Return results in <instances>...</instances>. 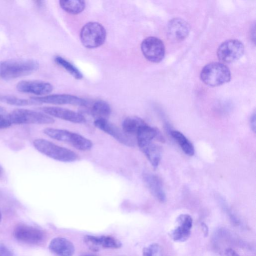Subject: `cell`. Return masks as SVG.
Returning <instances> with one entry per match:
<instances>
[{
    "mask_svg": "<svg viewBox=\"0 0 256 256\" xmlns=\"http://www.w3.org/2000/svg\"><path fill=\"white\" fill-rule=\"evenodd\" d=\"M154 138H157L161 142L164 141V138L160 132L146 123L140 128L136 134V142L138 146L152 142Z\"/></svg>",
    "mask_w": 256,
    "mask_h": 256,
    "instance_id": "19",
    "label": "cell"
},
{
    "mask_svg": "<svg viewBox=\"0 0 256 256\" xmlns=\"http://www.w3.org/2000/svg\"><path fill=\"white\" fill-rule=\"evenodd\" d=\"M142 177L144 183L152 196L159 202H165L166 196L160 178L150 172H144Z\"/></svg>",
    "mask_w": 256,
    "mask_h": 256,
    "instance_id": "17",
    "label": "cell"
},
{
    "mask_svg": "<svg viewBox=\"0 0 256 256\" xmlns=\"http://www.w3.org/2000/svg\"><path fill=\"white\" fill-rule=\"evenodd\" d=\"M59 2L60 5L62 10L72 14H77L80 13L86 7V3L84 0H61Z\"/></svg>",
    "mask_w": 256,
    "mask_h": 256,
    "instance_id": "23",
    "label": "cell"
},
{
    "mask_svg": "<svg viewBox=\"0 0 256 256\" xmlns=\"http://www.w3.org/2000/svg\"><path fill=\"white\" fill-rule=\"evenodd\" d=\"M154 168H156L160 160V148L152 142L138 146Z\"/></svg>",
    "mask_w": 256,
    "mask_h": 256,
    "instance_id": "20",
    "label": "cell"
},
{
    "mask_svg": "<svg viewBox=\"0 0 256 256\" xmlns=\"http://www.w3.org/2000/svg\"><path fill=\"white\" fill-rule=\"evenodd\" d=\"M145 124L146 122L138 116H129L124 120L122 124V130L130 136H136L140 128Z\"/></svg>",
    "mask_w": 256,
    "mask_h": 256,
    "instance_id": "21",
    "label": "cell"
},
{
    "mask_svg": "<svg viewBox=\"0 0 256 256\" xmlns=\"http://www.w3.org/2000/svg\"><path fill=\"white\" fill-rule=\"evenodd\" d=\"M0 256H14L12 252L5 245L0 244Z\"/></svg>",
    "mask_w": 256,
    "mask_h": 256,
    "instance_id": "29",
    "label": "cell"
},
{
    "mask_svg": "<svg viewBox=\"0 0 256 256\" xmlns=\"http://www.w3.org/2000/svg\"><path fill=\"white\" fill-rule=\"evenodd\" d=\"M16 88L20 92L38 96L48 94L53 90V86L50 83L40 80L21 81L17 84Z\"/></svg>",
    "mask_w": 256,
    "mask_h": 256,
    "instance_id": "14",
    "label": "cell"
},
{
    "mask_svg": "<svg viewBox=\"0 0 256 256\" xmlns=\"http://www.w3.org/2000/svg\"><path fill=\"white\" fill-rule=\"evenodd\" d=\"M0 100L4 102L16 106H28L40 104L32 99H24L13 96H5L0 98Z\"/></svg>",
    "mask_w": 256,
    "mask_h": 256,
    "instance_id": "26",
    "label": "cell"
},
{
    "mask_svg": "<svg viewBox=\"0 0 256 256\" xmlns=\"http://www.w3.org/2000/svg\"><path fill=\"white\" fill-rule=\"evenodd\" d=\"M250 125L252 130L255 132H256V114L255 112L253 113L250 118Z\"/></svg>",
    "mask_w": 256,
    "mask_h": 256,
    "instance_id": "30",
    "label": "cell"
},
{
    "mask_svg": "<svg viewBox=\"0 0 256 256\" xmlns=\"http://www.w3.org/2000/svg\"><path fill=\"white\" fill-rule=\"evenodd\" d=\"M46 114L74 123H82L86 121L83 115L70 110L57 106H44L41 108Z\"/></svg>",
    "mask_w": 256,
    "mask_h": 256,
    "instance_id": "15",
    "label": "cell"
},
{
    "mask_svg": "<svg viewBox=\"0 0 256 256\" xmlns=\"http://www.w3.org/2000/svg\"></svg>",
    "mask_w": 256,
    "mask_h": 256,
    "instance_id": "37",
    "label": "cell"
},
{
    "mask_svg": "<svg viewBox=\"0 0 256 256\" xmlns=\"http://www.w3.org/2000/svg\"><path fill=\"white\" fill-rule=\"evenodd\" d=\"M84 241L93 250L98 251L100 248H118L122 243L116 238L110 236H86Z\"/></svg>",
    "mask_w": 256,
    "mask_h": 256,
    "instance_id": "16",
    "label": "cell"
},
{
    "mask_svg": "<svg viewBox=\"0 0 256 256\" xmlns=\"http://www.w3.org/2000/svg\"><path fill=\"white\" fill-rule=\"evenodd\" d=\"M244 51V44L240 41L230 39L220 45L216 53L220 60L226 63H231L240 58Z\"/></svg>",
    "mask_w": 256,
    "mask_h": 256,
    "instance_id": "7",
    "label": "cell"
},
{
    "mask_svg": "<svg viewBox=\"0 0 256 256\" xmlns=\"http://www.w3.org/2000/svg\"><path fill=\"white\" fill-rule=\"evenodd\" d=\"M4 108L0 106V114H4Z\"/></svg>",
    "mask_w": 256,
    "mask_h": 256,
    "instance_id": "33",
    "label": "cell"
},
{
    "mask_svg": "<svg viewBox=\"0 0 256 256\" xmlns=\"http://www.w3.org/2000/svg\"><path fill=\"white\" fill-rule=\"evenodd\" d=\"M106 36L104 26L98 22L86 24L80 32V40L86 48L92 49L100 46L104 43Z\"/></svg>",
    "mask_w": 256,
    "mask_h": 256,
    "instance_id": "5",
    "label": "cell"
},
{
    "mask_svg": "<svg viewBox=\"0 0 256 256\" xmlns=\"http://www.w3.org/2000/svg\"><path fill=\"white\" fill-rule=\"evenodd\" d=\"M2 172H3V169H2V167L0 166V176L2 174Z\"/></svg>",
    "mask_w": 256,
    "mask_h": 256,
    "instance_id": "34",
    "label": "cell"
},
{
    "mask_svg": "<svg viewBox=\"0 0 256 256\" xmlns=\"http://www.w3.org/2000/svg\"><path fill=\"white\" fill-rule=\"evenodd\" d=\"M39 63L32 59H16L0 62V78L9 80L30 74L36 71Z\"/></svg>",
    "mask_w": 256,
    "mask_h": 256,
    "instance_id": "1",
    "label": "cell"
},
{
    "mask_svg": "<svg viewBox=\"0 0 256 256\" xmlns=\"http://www.w3.org/2000/svg\"><path fill=\"white\" fill-rule=\"evenodd\" d=\"M14 236L18 240L28 244H38L44 238L42 230L26 224L17 226L14 229Z\"/></svg>",
    "mask_w": 256,
    "mask_h": 256,
    "instance_id": "10",
    "label": "cell"
},
{
    "mask_svg": "<svg viewBox=\"0 0 256 256\" xmlns=\"http://www.w3.org/2000/svg\"><path fill=\"white\" fill-rule=\"evenodd\" d=\"M43 2L42 1H36V4L37 6H41L43 5Z\"/></svg>",
    "mask_w": 256,
    "mask_h": 256,
    "instance_id": "32",
    "label": "cell"
},
{
    "mask_svg": "<svg viewBox=\"0 0 256 256\" xmlns=\"http://www.w3.org/2000/svg\"><path fill=\"white\" fill-rule=\"evenodd\" d=\"M44 132L54 140L68 143L80 150H90L93 146L90 140L80 134L66 130L48 128L44 130Z\"/></svg>",
    "mask_w": 256,
    "mask_h": 256,
    "instance_id": "4",
    "label": "cell"
},
{
    "mask_svg": "<svg viewBox=\"0 0 256 256\" xmlns=\"http://www.w3.org/2000/svg\"><path fill=\"white\" fill-rule=\"evenodd\" d=\"M92 256V255H86V256Z\"/></svg>",
    "mask_w": 256,
    "mask_h": 256,
    "instance_id": "36",
    "label": "cell"
},
{
    "mask_svg": "<svg viewBox=\"0 0 256 256\" xmlns=\"http://www.w3.org/2000/svg\"><path fill=\"white\" fill-rule=\"evenodd\" d=\"M54 61L58 64L64 68L76 79L80 80L82 78L83 75L79 70L62 57L56 56L54 58Z\"/></svg>",
    "mask_w": 256,
    "mask_h": 256,
    "instance_id": "25",
    "label": "cell"
},
{
    "mask_svg": "<svg viewBox=\"0 0 256 256\" xmlns=\"http://www.w3.org/2000/svg\"><path fill=\"white\" fill-rule=\"evenodd\" d=\"M112 110L110 104L103 100H98L92 105L91 113L96 120L106 119L110 116Z\"/></svg>",
    "mask_w": 256,
    "mask_h": 256,
    "instance_id": "22",
    "label": "cell"
},
{
    "mask_svg": "<svg viewBox=\"0 0 256 256\" xmlns=\"http://www.w3.org/2000/svg\"><path fill=\"white\" fill-rule=\"evenodd\" d=\"M40 104L42 103L53 104H72L85 106L87 102L77 96L68 94H54L42 96H35L30 98Z\"/></svg>",
    "mask_w": 256,
    "mask_h": 256,
    "instance_id": "11",
    "label": "cell"
},
{
    "mask_svg": "<svg viewBox=\"0 0 256 256\" xmlns=\"http://www.w3.org/2000/svg\"><path fill=\"white\" fill-rule=\"evenodd\" d=\"M170 134L186 154L194 155V149L192 144L182 133L178 130H172Z\"/></svg>",
    "mask_w": 256,
    "mask_h": 256,
    "instance_id": "24",
    "label": "cell"
},
{
    "mask_svg": "<svg viewBox=\"0 0 256 256\" xmlns=\"http://www.w3.org/2000/svg\"><path fill=\"white\" fill-rule=\"evenodd\" d=\"M226 256H240L232 248H228L225 252Z\"/></svg>",
    "mask_w": 256,
    "mask_h": 256,
    "instance_id": "31",
    "label": "cell"
},
{
    "mask_svg": "<svg viewBox=\"0 0 256 256\" xmlns=\"http://www.w3.org/2000/svg\"><path fill=\"white\" fill-rule=\"evenodd\" d=\"M140 48L144 58L150 62L158 63L164 56V44L158 38L149 36L144 38L141 43Z\"/></svg>",
    "mask_w": 256,
    "mask_h": 256,
    "instance_id": "8",
    "label": "cell"
},
{
    "mask_svg": "<svg viewBox=\"0 0 256 256\" xmlns=\"http://www.w3.org/2000/svg\"><path fill=\"white\" fill-rule=\"evenodd\" d=\"M200 78L206 84L217 86L228 82L231 78V73L228 68L224 64L212 62L202 68Z\"/></svg>",
    "mask_w": 256,
    "mask_h": 256,
    "instance_id": "3",
    "label": "cell"
},
{
    "mask_svg": "<svg viewBox=\"0 0 256 256\" xmlns=\"http://www.w3.org/2000/svg\"><path fill=\"white\" fill-rule=\"evenodd\" d=\"M176 224V226L170 232V236L176 242L186 241L190 235L192 218L188 214H181L177 218Z\"/></svg>",
    "mask_w": 256,
    "mask_h": 256,
    "instance_id": "12",
    "label": "cell"
},
{
    "mask_svg": "<svg viewBox=\"0 0 256 256\" xmlns=\"http://www.w3.org/2000/svg\"><path fill=\"white\" fill-rule=\"evenodd\" d=\"M190 31L188 24L184 20L176 18L170 20L167 25L168 38L174 42H180L184 40Z\"/></svg>",
    "mask_w": 256,
    "mask_h": 256,
    "instance_id": "13",
    "label": "cell"
},
{
    "mask_svg": "<svg viewBox=\"0 0 256 256\" xmlns=\"http://www.w3.org/2000/svg\"><path fill=\"white\" fill-rule=\"evenodd\" d=\"M49 249L56 256H72L74 247L68 240L58 237L53 238L50 243Z\"/></svg>",
    "mask_w": 256,
    "mask_h": 256,
    "instance_id": "18",
    "label": "cell"
},
{
    "mask_svg": "<svg viewBox=\"0 0 256 256\" xmlns=\"http://www.w3.org/2000/svg\"><path fill=\"white\" fill-rule=\"evenodd\" d=\"M1 219H2V214H1V212H0V222L1 221Z\"/></svg>",
    "mask_w": 256,
    "mask_h": 256,
    "instance_id": "35",
    "label": "cell"
},
{
    "mask_svg": "<svg viewBox=\"0 0 256 256\" xmlns=\"http://www.w3.org/2000/svg\"><path fill=\"white\" fill-rule=\"evenodd\" d=\"M11 125L12 123L10 121L8 116L0 114V130L6 128Z\"/></svg>",
    "mask_w": 256,
    "mask_h": 256,
    "instance_id": "28",
    "label": "cell"
},
{
    "mask_svg": "<svg viewBox=\"0 0 256 256\" xmlns=\"http://www.w3.org/2000/svg\"><path fill=\"white\" fill-rule=\"evenodd\" d=\"M32 144L39 152L56 160L69 162H74L78 158L75 152L45 139H35Z\"/></svg>",
    "mask_w": 256,
    "mask_h": 256,
    "instance_id": "2",
    "label": "cell"
},
{
    "mask_svg": "<svg viewBox=\"0 0 256 256\" xmlns=\"http://www.w3.org/2000/svg\"><path fill=\"white\" fill-rule=\"evenodd\" d=\"M94 124L96 127L110 135L122 144L128 146H134L136 142L132 136L127 134L122 129L108 120H96Z\"/></svg>",
    "mask_w": 256,
    "mask_h": 256,
    "instance_id": "9",
    "label": "cell"
},
{
    "mask_svg": "<svg viewBox=\"0 0 256 256\" xmlns=\"http://www.w3.org/2000/svg\"><path fill=\"white\" fill-rule=\"evenodd\" d=\"M12 124H48L54 122V119L45 113L28 109H16L7 116Z\"/></svg>",
    "mask_w": 256,
    "mask_h": 256,
    "instance_id": "6",
    "label": "cell"
},
{
    "mask_svg": "<svg viewBox=\"0 0 256 256\" xmlns=\"http://www.w3.org/2000/svg\"><path fill=\"white\" fill-rule=\"evenodd\" d=\"M143 256H166L164 250L158 244H152L145 247L142 250Z\"/></svg>",
    "mask_w": 256,
    "mask_h": 256,
    "instance_id": "27",
    "label": "cell"
}]
</instances>
